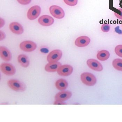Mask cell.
<instances>
[{
	"label": "cell",
	"mask_w": 122,
	"mask_h": 122,
	"mask_svg": "<svg viewBox=\"0 0 122 122\" xmlns=\"http://www.w3.org/2000/svg\"><path fill=\"white\" fill-rule=\"evenodd\" d=\"M7 85L11 89L17 92H24L26 89L25 85L18 80L10 79L7 82Z\"/></svg>",
	"instance_id": "6da1fadb"
},
{
	"label": "cell",
	"mask_w": 122,
	"mask_h": 122,
	"mask_svg": "<svg viewBox=\"0 0 122 122\" xmlns=\"http://www.w3.org/2000/svg\"><path fill=\"white\" fill-rule=\"evenodd\" d=\"M82 82L88 86H92L95 85L97 82L96 77L92 74L88 72L83 73L81 75Z\"/></svg>",
	"instance_id": "7a4b0ae2"
},
{
	"label": "cell",
	"mask_w": 122,
	"mask_h": 122,
	"mask_svg": "<svg viewBox=\"0 0 122 122\" xmlns=\"http://www.w3.org/2000/svg\"><path fill=\"white\" fill-rule=\"evenodd\" d=\"M51 14L55 18L58 19H61L65 16V12L61 7L56 5L51 6L49 9Z\"/></svg>",
	"instance_id": "3957f363"
},
{
	"label": "cell",
	"mask_w": 122,
	"mask_h": 122,
	"mask_svg": "<svg viewBox=\"0 0 122 122\" xmlns=\"http://www.w3.org/2000/svg\"><path fill=\"white\" fill-rule=\"evenodd\" d=\"M1 72L7 76H12L16 73L15 67L11 64L4 63L0 65Z\"/></svg>",
	"instance_id": "277c9868"
},
{
	"label": "cell",
	"mask_w": 122,
	"mask_h": 122,
	"mask_svg": "<svg viewBox=\"0 0 122 122\" xmlns=\"http://www.w3.org/2000/svg\"><path fill=\"white\" fill-rule=\"evenodd\" d=\"M20 47L22 51L26 52H31L34 51L37 47L35 43L29 41L22 42L20 45Z\"/></svg>",
	"instance_id": "5b68a950"
},
{
	"label": "cell",
	"mask_w": 122,
	"mask_h": 122,
	"mask_svg": "<svg viewBox=\"0 0 122 122\" xmlns=\"http://www.w3.org/2000/svg\"><path fill=\"white\" fill-rule=\"evenodd\" d=\"M62 52L59 50H55L52 51L48 54L47 61L49 62H56L60 60L62 56Z\"/></svg>",
	"instance_id": "8992f818"
},
{
	"label": "cell",
	"mask_w": 122,
	"mask_h": 122,
	"mask_svg": "<svg viewBox=\"0 0 122 122\" xmlns=\"http://www.w3.org/2000/svg\"><path fill=\"white\" fill-rule=\"evenodd\" d=\"M41 12V8L38 5L31 7L28 11L27 17L30 20H34L37 18Z\"/></svg>",
	"instance_id": "52a82bcc"
},
{
	"label": "cell",
	"mask_w": 122,
	"mask_h": 122,
	"mask_svg": "<svg viewBox=\"0 0 122 122\" xmlns=\"http://www.w3.org/2000/svg\"><path fill=\"white\" fill-rule=\"evenodd\" d=\"M73 68L68 65H61L57 70V73L62 76H67L71 75L73 71Z\"/></svg>",
	"instance_id": "ba28073f"
},
{
	"label": "cell",
	"mask_w": 122,
	"mask_h": 122,
	"mask_svg": "<svg viewBox=\"0 0 122 122\" xmlns=\"http://www.w3.org/2000/svg\"><path fill=\"white\" fill-rule=\"evenodd\" d=\"M86 63L90 68L93 70L98 71L103 70V67L101 64L95 59H88L86 61Z\"/></svg>",
	"instance_id": "9c48e42d"
},
{
	"label": "cell",
	"mask_w": 122,
	"mask_h": 122,
	"mask_svg": "<svg viewBox=\"0 0 122 122\" xmlns=\"http://www.w3.org/2000/svg\"><path fill=\"white\" fill-rule=\"evenodd\" d=\"M38 22L41 25L47 27L52 25L53 24L54 20L50 16L44 15L39 18Z\"/></svg>",
	"instance_id": "30bf717a"
},
{
	"label": "cell",
	"mask_w": 122,
	"mask_h": 122,
	"mask_svg": "<svg viewBox=\"0 0 122 122\" xmlns=\"http://www.w3.org/2000/svg\"><path fill=\"white\" fill-rule=\"evenodd\" d=\"M72 93L69 91H62L57 93L55 96V99L58 101L64 102L70 98Z\"/></svg>",
	"instance_id": "8fae6325"
},
{
	"label": "cell",
	"mask_w": 122,
	"mask_h": 122,
	"mask_svg": "<svg viewBox=\"0 0 122 122\" xmlns=\"http://www.w3.org/2000/svg\"><path fill=\"white\" fill-rule=\"evenodd\" d=\"M90 39L86 36H81L77 38L75 42V45L77 47H85L89 44Z\"/></svg>",
	"instance_id": "7c38bea8"
},
{
	"label": "cell",
	"mask_w": 122,
	"mask_h": 122,
	"mask_svg": "<svg viewBox=\"0 0 122 122\" xmlns=\"http://www.w3.org/2000/svg\"><path fill=\"white\" fill-rule=\"evenodd\" d=\"M9 28L11 31L14 34L20 35L24 33V29L22 25L18 22H12L10 24Z\"/></svg>",
	"instance_id": "4fadbf2b"
},
{
	"label": "cell",
	"mask_w": 122,
	"mask_h": 122,
	"mask_svg": "<svg viewBox=\"0 0 122 122\" xmlns=\"http://www.w3.org/2000/svg\"><path fill=\"white\" fill-rule=\"evenodd\" d=\"M0 54L1 58L5 61H9L12 59V55L10 50L6 47L1 46Z\"/></svg>",
	"instance_id": "5bb4252c"
},
{
	"label": "cell",
	"mask_w": 122,
	"mask_h": 122,
	"mask_svg": "<svg viewBox=\"0 0 122 122\" xmlns=\"http://www.w3.org/2000/svg\"><path fill=\"white\" fill-rule=\"evenodd\" d=\"M61 65L60 62H49L45 67V70L46 71L49 73H53L57 71L59 67Z\"/></svg>",
	"instance_id": "9a60e30c"
},
{
	"label": "cell",
	"mask_w": 122,
	"mask_h": 122,
	"mask_svg": "<svg viewBox=\"0 0 122 122\" xmlns=\"http://www.w3.org/2000/svg\"><path fill=\"white\" fill-rule=\"evenodd\" d=\"M18 61L21 66L27 68L29 66L30 62L28 57L25 55H20L18 57Z\"/></svg>",
	"instance_id": "2e32d148"
},
{
	"label": "cell",
	"mask_w": 122,
	"mask_h": 122,
	"mask_svg": "<svg viewBox=\"0 0 122 122\" xmlns=\"http://www.w3.org/2000/svg\"><path fill=\"white\" fill-rule=\"evenodd\" d=\"M55 86L56 88L59 90H64L67 88L68 83L66 80L60 79L56 82Z\"/></svg>",
	"instance_id": "e0dca14e"
},
{
	"label": "cell",
	"mask_w": 122,
	"mask_h": 122,
	"mask_svg": "<svg viewBox=\"0 0 122 122\" xmlns=\"http://www.w3.org/2000/svg\"><path fill=\"white\" fill-rule=\"evenodd\" d=\"M110 56V53L108 51L106 50L99 51L97 55V57L98 59L102 61H104L107 60Z\"/></svg>",
	"instance_id": "ac0fdd59"
},
{
	"label": "cell",
	"mask_w": 122,
	"mask_h": 122,
	"mask_svg": "<svg viewBox=\"0 0 122 122\" xmlns=\"http://www.w3.org/2000/svg\"><path fill=\"white\" fill-rule=\"evenodd\" d=\"M112 65L116 70L122 71V59H114L113 61Z\"/></svg>",
	"instance_id": "d6986e66"
},
{
	"label": "cell",
	"mask_w": 122,
	"mask_h": 122,
	"mask_svg": "<svg viewBox=\"0 0 122 122\" xmlns=\"http://www.w3.org/2000/svg\"><path fill=\"white\" fill-rule=\"evenodd\" d=\"M115 52L118 56L122 58V45H119L115 48Z\"/></svg>",
	"instance_id": "ffe728a7"
},
{
	"label": "cell",
	"mask_w": 122,
	"mask_h": 122,
	"mask_svg": "<svg viewBox=\"0 0 122 122\" xmlns=\"http://www.w3.org/2000/svg\"><path fill=\"white\" fill-rule=\"evenodd\" d=\"M65 3L68 6H74L77 5L78 0H64Z\"/></svg>",
	"instance_id": "44dd1931"
},
{
	"label": "cell",
	"mask_w": 122,
	"mask_h": 122,
	"mask_svg": "<svg viewBox=\"0 0 122 122\" xmlns=\"http://www.w3.org/2000/svg\"><path fill=\"white\" fill-rule=\"evenodd\" d=\"M114 14L117 18L122 20V9H117L114 12Z\"/></svg>",
	"instance_id": "7402d4cb"
},
{
	"label": "cell",
	"mask_w": 122,
	"mask_h": 122,
	"mask_svg": "<svg viewBox=\"0 0 122 122\" xmlns=\"http://www.w3.org/2000/svg\"><path fill=\"white\" fill-rule=\"evenodd\" d=\"M101 30L103 32L107 33L110 31V26L108 24H105L102 25L101 27Z\"/></svg>",
	"instance_id": "603a6c76"
},
{
	"label": "cell",
	"mask_w": 122,
	"mask_h": 122,
	"mask_svg": "<svg viewBox=\"0 0 122 122\" xmlns=\"http://www.w3.org/2000/svg\"><path fill=\"white\" fill-rule=\"evenodd\" d=\"M17 1L22 5H27L30 3L31 0H17Z\"/></svg>",
	"instance_id": "cb8c5ba5"
},
{
	"label": "cell",
	"mask_w": 122,
	"mask_h": 122,
	"mask_svg": "<svg viewBox=\"0 0 122 122\" xmlns=\"http://www.w3.org/2000/svg\"><path fill=\"white\" fill-rule=\"evenodd\" d=\"M5 37V34L3 31H0V40H4Z\"/></svg>",
	"instance_id": "d4e9b609"
},
{
	"label": "cell",
	"mask_w": 122,
	"mask_h": 122,
	"mask_svg": "<svg viewBox=\"0 0 122 122\" xmlns=\"http://www.w3.org/2000/svg\"><path fill=\"white\" fill-rule=\"evenodd\" d=\"M54 104L55 105H61L65 104V103L64 102H62L58 101H56L54 103Z\"/></svg>",
	"instance_id": "484cf974"
},
{
	"label": "cell",
	"mask_w": 122,
	"mask_h": 122,
	"mask_svg": "<svg viewBox=\"0 0 122 122\" xmlns=\"http://www.w3.org/2000/svg\"><path fill=\"white\" fill-rule=\"evenodd\" d=\"M5 22L3 19H0V27H2L4 25Z\"/></svg>",
	"instance_id": "4316f807"
},
{
	"label": "cell",
	"mask_w": 122,
	"mask_h": 122,
	"mask_svg": "<svg viewBox=\"0 0 122 122\" xmlns=\"http://www.w3.org/2000/svg\"></svg>",
	"instance_id": "83f0119b"
}]
</instances>
